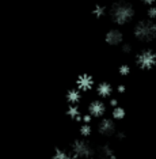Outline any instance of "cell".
<instances>
[{
	"instance_id": "1",
	"label": "cell",
	"mask_w": 156,
	"mask_h": 159,
	"mask_svg": "<svg viewBox=\"0 0 156 159\" xmlns=\"http://www.w3.org/2000/svg\"><path fill=\"white\" fill-rule=\"evenodd\" d=\"M136 15V10L130 3L126 2H118L114 3L110 8V18L115 25L124 26L128 25L130 20H133V18Z\"/></svg>"
},
{
	"instance_id": "2",
	"label": "cell",
	"mask_w": 156,
	"mask_h": 159,
	"mask_svg": "<svg viewBox=\"0 0 156 159\" xmlns=\"http://www.w3.org/2000/svg\"><path fill=\"white\" fill-rule=\"evenodd\" d=\"M133 35L137 41L148 44L156 39V23L152 19H141L133 27Z\"/></svg>"
},
{
	"instance_id": "3",
	"label": "cell",
	"mask_w": 156,
	"mask_h": 159,
	"mask_svg": "<svg viewBox=\"0 0 156 159\" xmlns=\"http://www.w3.org/2000/svg\"><path fill=\"white\" fill-rule=\"evenodd\" d=\"M71 152L78 159H94L95 158V150L87 140L76 139L71 144Z\"/></svg>"
},
{
	"instance_id": "4",
	"label": "cell",
	"mask_w": 156,
	"mask_h": 159,
	"mask_svg": "<svg viewBox=\"0 0 156 159\" xmlns=\"http://www.w3.org/2000/svg\"><path fill=\"white\" fill-rule=\"evenodd\" d=\"M136 64L141 70H152L156 66V52L152 49H143L137 53Z\"/></svg>"
},
{
	"instance_id": "5",
	"label": "cell",
	"mask_w": 156,
	"mask_h": 159,
	"mask_svg": "<svg viewBox=\"0 0 156 159\" xmlns=\"http://www.w3.org/2000/svg\"><path fill=\"white\" fill-rule=\"evenodd\" d=\"M106 110H107L106 103L100 99H94L87 106V113L92 118H103L105 114H106Z\"/></svg>"
},
{
	"instance_id": "6",
	"label": "cell",
	"mask_w": 156,
	"mask_h": 159,
	"mask_svg": "<svg viewBox=\"0 0 156 159\" xmlns=\"http://www.w3.org/2000/svg\"><path fill=\"white\" fill-rule=\"evenodd\" d=\"M75 86L80 90L82 93L91 91V90L95 87V79H94L92 75H90V74H82L76 78Z\"/></svg>"
},
{
	"instance_id": "7",
	"label": "cell",
	"mask_w": 156,
	"mask_h": 159,
	"mask_svg": "<svg viewBox=\"0 0 156 159\" xmlns=\"http://www.w3.org/2000/svg\"><path fill=\"white\" fill-rule=\"evenodd\" d=\"M98 132L102 136H106V137L115 135V133H117V126H115V122L113 118L103 117L102 120L99 121V124H98Z\"/></svg>"
},
{
	"instance_id": "8",
	"label": "cell",
	"mask_w": 156,
	"mask_h": 159,
	"mask_svg": "<svg viewBox=\"0 0 156 159\" xmlns=\"http://www.w3.org/2000/svg\"><path fill=\"white\" fill-rule=\"evenodd\" d=\"M105 41L110 46H118L124 42V33L118 29H111L105 35Z\"/></svg>"
},
{
	"instance_id": "9",
	"label": "cell",
	"mask_w": 156,
	"mask_h": 159,
	"mask_svg": "<svg viewBox=\"0 0 156 159\" xmlns=\"http://www.w3.org/2000/svg\"><path fill=\"white\" fill-rule=\"evenodd\" d=\"M95 91H96V95L99 97V98H110L114 90H113V86H111L109 82H100L96 84Z\"/></svg>"
},
{
	"instance_id": "10",
	"label": "cell",
	"mask_w": 156,
	"mask_h": 159,
	"mask_svg": "<svg viewBox=\"0 0 156 159\" xmlns=\"http://www.w3.org/2000/svg\"><path fill=\"white\" fill-rule=\"evenodd\" d=\"M82 97H83V93L78 87L69 89L67 94H65V99H67V102L69 105H78L82 101Z\"/></svg>"
},
{
	"instance_id": "11",
	"label": "cell",
	"mask_w": 156,
	"mask_h": 159,
	"mask_svg": "<svg viewBox=\"0 0 156 159\" xmlns=\"http://www.w3.org/2000/svg\"><path fill=\"white\" fill-rule=\"evenodd\" d=\"M67 116L71 118L72 121H79L82 122V118H83V113L80 110V107L78 106V105H68L67 107Z\"/></svg>"
},
{
	"instance_id": "12",
	"label": "cell",
	"mask_w": 156,
	"mask_h": 159,
	"mask_svg": "<svg viewBox=\"0 0 156 159\" xmlns=\"http://www.w3.org/2000/svg\"><path fill=\"white\" fill-rule=\"evenodd\" d=\"M98 154H99V157L102 159H117L115 151L109 146V144H105V146L100 147L99 151H98Z\"/></svg>"
},
{
	"instance_id": "13",
	"label": "cell",
	"mask_w": 156,
	"mask_h": 159,
	"mask_svg": "<svg viewBox=\"0 0 156 159\" xmlns=\"http://www.w3.org/2000/svg\"><path fill=\"white\" fill-rule=\"evenodd\" d=\"M52 159H78L71 151L63 150V148H54Z\"/></svg>"
},
{
	"instance_id": "14",
	"label": "cell",
	"mask_w": 156,
	"mask_h": 159,
	"mask_svg": "<svg viewBox=\"0 0 156 159\" xmlns=\"http://www.w3.org/2000/svg\"><path fill=\"white\" fill-rule=\"evenodd\" d=\"M125 116H126L125 109L122 106H119V105L117 107H113V110H111V117H113V120H117V121L124 120Z\"/></svg>"
},
{
	"instance_id": "15",
	"label": "cell",
	"mask_w": 156,
	"mask_h": 159,
	"mask_svg": "<svg viewBox=\"0 0 156 159\" xmlns=\"http://www.w3.org/2000/svg\"><path fill=\"white\" fill-rule=\"evenodd\" d=\"M106 11H107L106 6L96 4L95 7H94V10H92V15L95 18H98V19H100V18H103L105 15H106Z\"/></svg>"
},
{
	"instance_id": "16",
	"label": "cell",
	"mask_w": 156,
	"mask_h": 159,
	"mask_svg": "<svg viewBox=\"0 0 156 159\" xmlns=\"http://www.w3.org/2000/svg\"><path fill=\"white\" fill-rule=\"evenodd\" d=\"M79 132H80L82 137H84V139H86V137H88V136H91V133H92V126H91V124H84V122H82Z\"/></svg>"
},
{
	"instance_id": "17",
	"label": "cell",
	"mask_w": 156,
	"mask_h": 159,
	"mask_svg": "<svg viewBox=\"0 0 156 159\" xmlns=\"http://www.w3.org/2000/svg\"><path fill=\"white\" fill-rule=\"evenodd\" d=\"M118 72H119L121 76H128V75L130 74V67L128 66V64H122V66H119Z\"/></svg>"
},
{
	"instance_id": "18",
	"label": "cell",
	"mask_w": 156,
	"mask_h": 159,
	"mask_svg": "<svg viewBox=\"0 0 156 159\" xmlns=\"http://www.w3.org/2000/svg\"><path fill=\"white\" fill-rule=\"evenodd\" d=\"M147 15H148V18H149V19H152V20L156 19V7H155V6H151L149 8H148Z\"/></svg>"
},
{
	"instance_id": "19",
	"label": "cell",
	"mask_w": 156,
	"mask_h": 159,
	"mask_svg": "<svg viewBox=\"0 0 156 159\" xmlns=\"http://www.w3.org/2000/svg\"><path fill=\"white\" fill-rule=\"evenodd\" d=\"M91 121H92V117L90 116L88 113H86V114H83V118H82V122H84V124H91Z\"/></svg>"
},
{
	"instance_id": "20",
	"label": "cell",
	"mask_w": 156,
	"mask_h": 159,
	"mask_svg": "<svg viewBox=\"0 0 156 159\" xmlns=\"http://www.w3.org/2000/svg\"><path fill=\"white\" fill-rule=\"evenodd\" d=\"M122 50H124L125 53H130L132 52V45L130 44H124L122 45Z\"/></svg>"
},
{
	"instance_id": "21",
	"label": "cell",
	"mask_w": 156,
	"mask_h": 159,
	"mask_svg": "<svg viewBox=\"0 0 156 159\" xmlns=\"http://www.w3.org/2000/svg\"><path fill=\"white\" fill-rule=\"evenodd\" d=\"M125 90H126V89H125V86H124V84H119L118 87H117V91H118L119 94H124V93H125Z\"/></svg>"
},
{
	"instance_id": "22",
	"label": "cell",
	"mask_w": 156,
	"mask_h": 159,
	"mask_svg": "<svg viewBox=\"0 0 156 159\" xmlns=\"http://www.w3.org/2000/svg\"><path fill=\"white\" fill-rule=\"evenodd\" d=\"M110 106H111V107H117V106H118V101L115 99V98L110 99Z\"/></svg>"
},
{
	"instance_id": "23",
	"label": "cell",
	"mask_w": 156,
	"mask_h": 159,
	"mask_svg": "<svg viewBox=\"0 0 156 159\" xmlns=\"http://www.w3.org/2000/svg\"><path fill=\"white\" fill-rule=\"evenodd\" d=\"M141 2H143L144 3V4H147V6H154V3L156 2V0H141Z\"/></svg>"
},
{
	"instance_id": "24",
	"label": "cell",
	"mask_w": 156,
	"mask_h": 159,
	"mask_svg": "<svg viewBox=\"0 0 156 159\" xmlns=\"http://www.w3.org/2000/svg\"><path fill=\"white\" fill-rule=\"evenodd\" d=\"M117 137H118V139H124V137H125L124 132H117Z\"/></svg>"
}]
</instances>
